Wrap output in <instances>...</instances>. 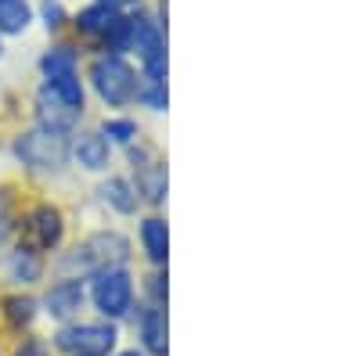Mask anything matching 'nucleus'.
I'll list each match as a JSON object with an SVG mask.
<instances>
[{"mask_svg":"<svg viewBox=\"0 0 360 356\" xmlns=\"http://www.w3.org/2000/svg\"><path fill=\"white\" fill-rule=\"evenodd\" d=\"M86 299L98 310L101 320L108 324H123L130 320L137 306V281L130 274V266H105L86 277Z\"/></svg>","mask_w":360,"mask_h":356,"instance_id":"1","label":"nucleus"},{"mask_svg":"<svg viewBox=\"0 0 360 356\" xmlns=\"http://www.w3.org/2000/svg\"><path fill=\"white\" fill-rule=\"evenodd\" d=\"M69 159L83 166L86 173H105L112 166V144L98 130H79L69 140Z\"/></svg>","mask_w":360,"mask_h":356,"instance_id":"11","label":"nucleus"},{"mask_svg":"<svg viewBox=\"0 0 360 356\" xmlns=\"http://www.w3.org/2000/svg\"><path fill=\"white\" fill-rule=\"evenodd\" d=\"M115 356H148V352H141L137 345H130V349H115Z\"/></svg>","mask_w":360,"mask_h":356,"instance_id":"29","label":"nucleus"},{"mask_svg":"<svg viewBox=\"0 0 360 356\" xmlns=\"http://www.w3.org/2000/svg\"><path fill=\"white\" fill-rule=\"evenodd\" d=\"M130 263V242L119 230H98V234H90L83 237V242L62 259L65 277H90L94 270H105V266H127Z\"/></svg>","mask_w":360,"mask_h":356,"instance_id":"3","label":"nucleus"},{"mask_svg":"<svg viewBox=\"0 0 360 356\" xmlns=\"http://www.w3.org/2000/svg\"><path fill=\"white\" fill-rule=\"evenodd\" d=\"M130 166H134V180L130 184H134L137 198L148 202V205H162L169 180H166V162L159 159V152L148 147L144 140H137V147L130 144Z\"/></svg>","mask_w":360,"mask_h":356,"instance_id":"6","label":"nucleus"},{"mask_svg":"<svg viewBox=\"0 0 360 356\" xmlns=\"http://www.w3.org/2000/svg\"><path fill=\"white\" fill-rule=\"evenodd\" d=\"M141 249L148 256V263L155 266V270H162L166 259H169V227L162 216H144L141 220Z\"/></svg>","mask_w":360,"mask_h":356,"instance_id":"13","label":"nucleus"},{"mask_svg":"<svg viewBox=\"0 0 360 356\" xmlns=\"http://www.w3.org/2000/svg\"><path fill=\"white\" fill-rule=\"evenodd\" d=\"M98 133H101L108 144H127V147L141 140V126H137V119H127V115H112V119H105Z\"/></svg>","mask_w":360,"mask_h":356,"instance_id":"22","label":"nucleus"},{"mask_svg":"<svg viewBox=\"0 0 360 356\" xmlns=\"http://www.w3.org/2000/svg\"><path fill=\"white\" fill-rule=\"evenodd\" d=\"M130 15H115V22L108 25V33L101 37V51L105 54H119V58H127L130 51Z\"/></svg>","mask_w":360,"mask_h":356,"instance_id":"23","label":"nucleus"},{"mask_svg":"<svg viewBox=\"0 0 360 356\" xmlns=\"http://www.w3.org/2000/svg\"><path fill=\"white\" fill-rule=\"evenodd\" d=\"M25 237H29V249H37L40 256L44 252H54L58 245H62V237H65V216L58 205H37L33 213L25 216Z\"/></svg>","mask_w":360,"mask_h":356,"instance_id":"10","label":"nucleus"},{"mask_svg":"<svg viewBox=\"0 0 360 356\" xmlns=\"http://www.w3.org/2000/svg\"><path fill=\"white\" fill-rule=\"evenodd\" d=\"M134 101H141L148 112H166V108H169L166 69H141V72H137V91H134Z\"/></svg>","mask_w":360,"mask_h":356,"instance_id":"14","label":"nucleus"},{"mask_svg":"<svg viewBox=\"0 0 360 356\" xmlns=\"http://www.w3.org/2000/svg\"><path fill=\"white\" fill-rule=\"evenodd\" d=\"M101 8H108V11H115V15H123V11H130V8H137L141 0H98Z\"/></svg>","mask_w":360,"mask_h":356,"instance_id":"28","label":"nucleus"},{"mask_svg":"<svg viewBox=\"0 0 360 356\" xmlns=\"http://www.w3.org/2000/svg\"><path fill=\"white\" fill-rule=\"evenodd\" d=\"M51 349L62 356H115L119 349V324L108 320H69L58 324V331L51 338Z\"/></svg>","mask_w":360,"mask_h":356,"instance_id":"2","label":"nucleus"},{"mask_svg":"<svg viewBox=\"0 0 360 356\" xmlns=\"http://www.w3.org/2000/svg\"><path fill=\"white\" fill-rule=\"evenodd\" d=\"M44 91H47L54 101H62L65 108H72V112H79V115H83L86 91H83L79 72H76V76H62V79H44Z\"/></svg>","mask_w":360,"mask_h":356,"instance_id":"19","label":"nucleus"},{"mask_svg":"<svg viewBox=\"0 0 360 356\" xmlns=\"http://www.w3.org/2000/svg\"><path fill=\"white\" fill-rule=\"evenodd\" d=\"M134 335H137V349L148 356H169V320H166V306L159 303H144L137 299L134 313Z\"/></svg>","mask_w":360,"mask_h":356,"instance_id":"7","label":"nucleus"},{"mask_svg":"<svg viewBox=\"0 0 360 356\" xmlns=\"http://www.w3.org/2000/svg\"><path fill=\"white\" fill-rule=\"evenodd\" d=\"M101 202L108 205V209H115L119 216H134L141 209V198L134 191V184L127 180V176H108V180L101 184Z\"/></svg>","mask_w":360,"mask_h":356,"instance_id":"17","label":"nucleus"},{"mask_svg":"<svg viewBox=\"0 0 360 356\" xmlns=\"http://www.w3.org/2000/svg\"><path fill=\"white\" fill-rule=\"evenodd\" d=\"M15 155L37 173H58L69 162V133L33 126L15 137Z\"/></svg>","mask_w":360,"mask_h":356,"instance_id":"5","label":"nucleus"},{"mask_svg":"<svg viewBox=\"0 0 360 356\" xmlns=\"http://www.w3.org/2000/svg\"><path fill=\"white\" fill-rule=\"evenodd\" d=\"M141 299H144V303H159V306H166V270H152V274H148Z\"/></svg>","mask_w":360,"mask_h":356,"instance_id":"24","label":"nucleus"},{"mask_svg":"<svg viewBox=\"0 0 360 356\" xmlns=\"http://www.w3.org/2000/svg\"><path fill=\"white\" fill-rule=\"evenodd\" d=\"M0 356H4V352H0Z\"/></svg>","mask_w":360,"mask_h":356,"instance_id":"30","label":"nucleus"},{"mask_svg":"<svg viewBox=\"0 0 360 356\" xmlns=\"http://www.w3.org/2000/svg\"><path fill=\"white\" fill-rule=\"evenodd\" d=\"M29 22H33V8L29 0H0V33H25Z\"/></svg>","mask_w":360,"mask_h":356,"instance_id":"21","label":"nucleus"},{"mask_svg":"<svg viewBox=\"0 0 360 356\" xmlns=\"http://www.w3.org/2000/svg\"><path fill=\"white\" fill-rule=\"evenodd\" d=\"M37 119H40V126L47 130H58V133H69L76 123H79V112L65 108L62 101H54L44 86H40V94H37Z\"/></svg>","mask_w":360,"mask_h":356,"instance_id":"16","label":"nucleus"},{"mask_svg":"<svg viewBox=\"0 0 360 356\" xmlns=\"http://www.w3.org/2000/svg\"><path fill=\"white\" fill-rule=\"evenodd\" d=\"M0 317H4V324L15 335H22V331H29L37 324L40 303L33 299V295H25V291H15V295H8V299L0 303Z\"/></svg>","mask_w":360,"mask_h":356,"instance_id":"15","label":"nucleus"},{"mask_svg":"<svg viewBox=\"0 0 360 356\" xmlns=\"http://www.w3.org/2000/svg\"><path fill=\"white\" fill-rule=\"evenodd\" d=\"M8 230H11V213H8V198H4V191H0V245H4Z\"/></svg>","mask_w":360,"mask_h":356,"instance_id":"27","label":"nucleus"},{"mask_svg":"<svg viewBox=\"0 0 360 356\" xmlns=\"http://www.w3.org/2000/svg\"><path fill=\"white\" fill-rule=\"evenodd\" d=\"M51 352H54L51 342L40 338V335H25V338H18V345L11 349V356H51Z\"/></svg>","mask_w":360,"mask_h":356,"instance_id":"25","label":"nucleus"},{"mask_svg":"<svg viewBox=\"0 0 360 356\" xmlns=\"http://www.w3.org/2000/svg\"><path fill=\"white\" fill-rule=\"evenodd\" d=\"M86 306V277H58L40 299V313H47L58 324H69Z\"/></svg>","mask_w":360,"mask_h":356,"instance_id":"9","label":"nucleus"},{"mask_svg":"<svg viewBox=\"0 0 360 356\" xmlns=\"http://www.w3.org/2000/svg\"><path fill=\"white\" fill-rule=\"evenodd\" d=\"M40 72L44 79H62V76H76L79 72V54L69 44H54L44 58H40Z\"/></svg>","mask_w":360,"mask_h":356,"instance_id":"18","label":"nucleus"},{"mask_svg":"<svg viewBox=\"0 0 360 356\" xmlns=\"http://www.w3.org/2000/svg\"><path fill=\"white\" fill-rule=\"evenodd\" d=\"M112 22H115V11H108V8H101V4H90V8H83V11L76 15V33L101 44V37L108 33Z\"/></svg>","mask_w":360,"mask_h":356,"instance_id":"20","label":"nucleus"},{"mask_svg":"<svg viewBox=\"0 0 360 356\" xmlns=\"http://www.w3.org/2000/svg\"><path fill=\"white\" fill-rule=\"evenodd\" d=\"M90 86H94V94L108 108H127V105H134L137 72L130 69L127 58H119V54H98L94 62H90Z\"/></svg>","mask_w":360,"mask_h":356,"instance_id":"4","label":"nucleus"},{"mask_svg":"<svg viewBox=\"0 0 360 356\" xmlns=\"http://www.w3.org/2000/svg\"><path fill=\"white\" fill-rule=\"evenodd\" d=\"M40 15H44V25L51 29V33L65 25V8H62V0H40Z\"/></svg>","mask_w":360,"mask_h":356,"instance_id":"26","label":"nucleus"},{"mask_svg":"<svg viewBox=\"0 0 360 356\" xmlns=\"http://www.w3.org/2000/svg\"><path fill=\"white\" fill-rule=\"evenodd\" d=\"M4 274L11 284L18 288H29V284H37L44 277V256L37 249H29V245H15L4 259Z\"/></svg>","mask_w":360,"mask_h":356,"instance_id":"12","label":"nucleus"},{"mask_svg":"<svg viewBox=\"0 0 360 356\" xmlns=\"http://www.w3.org/2000/svg\"><path fill=\"white\" fill-rule=\"evenodd\" d=\"M130 51H137L141 69H166V29L155 15H130Z\"/></svg>","mask_w":360,"mask_h":356,"instance_id":"8","label":"nucleus"}]
</instances>
